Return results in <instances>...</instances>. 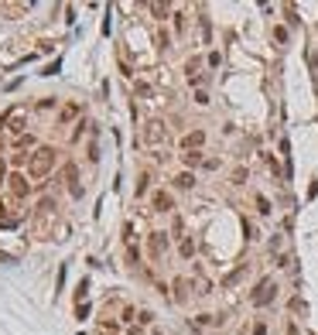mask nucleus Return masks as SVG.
<instances>
[{"label": "nucleus", "instance_id": "obj_1", "mask_svg": "<svg viewBox=\"0 0 318 335\" xmlns=\"http://www.w3.org/2000/svg\"><path fill=\"white\" fill-rule=\"evenodd\" d=\"M55 161H58V151H55V147H48V144H41V147H38V151H31V157H28V178H31V182L48 178V175H52V168H55Z\"/></svg>", "mask_w": 318, "mask_h": 335}, {"label": "nucleus", "instance_id": "obj_2", "mask_svg": "<svg viewBox=\"0 0 318 335\" xmlns=\"http://www.w3.org/2000/svg\"><path fill=\"white\" fill-rule=\"evenodd\" d=\"M55 215H58V202L52 199H41L38 202V209H34V233L41 236V240H48L52 236V226H55Z\"/></svg>", "mask_w": 318, "mask_h": 335}, {"label": "nucleus", "instance_id": "obj_3", "mask_svg": "<svg viewBox=\"0 0 318 335\" xmlns=\"http://www.w3.org/2000/svg\"><path fill=\"white\" fill-rule=\"evenodd\" d=\"M141 144H147V147L168 144V123H164V120H147L144 130H141Z\"/></svg>", "mask_w": 318, "mask_h": 335}, {"label": "nucleus", "instance_id": "obj_4", "mask_svg": "<svg viewBox=\"0 0 318 335\" xmlns=\"http://www.w3.org/2000/svg\"><path fill=\"white\" fill-rule=\"evenodd\" d=\"M7 195H10V202H24L31 195L28 171H10V178H7Z\"/></svg>", "mask_w": 318, "mask_h": 335}, {"label": "nucleus", "instance_id": "obj_5", "mask_svg": "<svg viewBox=\"0 0 318 335\" xmlns=\"http://www.w3.org/2000/svg\"><path fill=\"white\" fill-rule=\"evenodd\" d=\"M274 298H277V284H274V280H270V277H263V280H260V284H257V291H253V294H250V301H253V305H257V308H263V305H270V301H274Z\"/></svg>", "mask_w": 318, "mask_h": 335}, {"label": "nucleus", "instance_id": "obj_6", "mask_svg": "<svg viewBox=\"0 0 318 335\" xmlns=\"http://www.w3.org/2000/svg\"><path fill=\"white\" fill-rule=\"evenodd\" d=\"M79 117H82V103L69 99V103H62V106H58V113H55V123H58V127H72Z\"/></svg>", "mask_w": 318, "mask_h": 335}, {"label": "nucleus", "instance_id": "obj_7", "mask_svg": "<svg viewBox=\"0 0 318 335\" xmlns=\"http://www.w3.org/2000/svg\"><path fill=\"white\" fill-rule=\"evenodd\" d=\"M168 233H161V229H154L151 236H147V253H151V260L158 264V260H164V253H168Z\"/></svg>", "mask_w": 318, "mask_h": 335}, {"label": "nucleus", "instance_id": "obj_8", "mask_svg": "<svg viewBox=\"0 0 318 335\" xmlns=\"http://www.w3.org/2000/svg\"><path fill=\"white\" fill-rule=\"evenodd\" d=\"M62 178H65V185H69V192H72V199H82V185H79V168L69 161L65 168H62Z\"/></svg>", "mask_w": 318, "mask_h": 335}, {"label": "nucleus", "instance_id": "obj_9", "mask_svg": "<svg viewBox=\"0 0 318 335\" xmlns=\"http://www.w3.org/2000/svg\"><path fill=\"white\" fill-rule=\"evenodd\" d=\"M202 144H205V130L195 127V130H188V134L181 137V154H188V151H202Z\"/></svg>", "mask_w": 318, "mask_h": 335}, {"label": "nucleus", "instance_id": "obj_10", "mask_svg": "<svg viewBox=\"0 0 318 335\" xmlns=\"http://www.w3.org/2000/svg\"><path fill=\"white\" fill-rule=\"evenodd\" d=\"M151 209H154V212H174V199H171V192H164V188L151 192Z\"/></svg>", "mask_w": 318, "mask_h": 335}, {"label": "nucleus", "instance_id": "obj_11", "mask_svg": "<svg viewBox=\"0 0 318 335\" xmlns=\"http://www.w3.org/2000/svg\"><path fill=\"white\" fill-rule=\"evenodd\" d=\"M31 147H34V151H38V147H41V144H38V140H34V134L14 137V151H17V154H24V151H31Z\"/></svg>", "mask_w": 318, "mask_h": 335}, {"label": "nucleus", "instance_id": "obj_12", "mask_svg": "<svg viewBox=\"0 0 318 335\" xmlns=\"http://www.w3.org/2000/svg\"><path fill=\"white\" fill-rule=\"evenodd\" d=\"M171 182H174V188H178V192H188V188H195V175H192V171H181V175H174Z\"/></svg>", "mask_w": 318, "mask_h": 335}, {"label": "nucleus", "instance_id": "obj_13", "mask_svg": "<svg viewBox=\"0 0 318 335\" xmlns=\"http://www.w3.org/2000/svg\"><path fill=\"white\" fill-rule=\"evenodd\" d=\"M147 188H151V171H141V175H137V185H134V195H137V199H144V195H147Z\"/></svg>", "mask_w": 318, "mask_h": 335}, {"label": "nucleus", "instance_id": "obj_14", "mask_svg": "<svg viewBox=\"0 0 318 335\" xmlns=\"http://www.w3.org/2000/svg\"><path fill=\"white\" fill-rule=\"evenodd\" d=\"M178 253H181V260H192V257H195V240H192V236H181Z\"/></svg>", "mask_w": 318, "mask_h": 335}, {"label": "nucleus", "instance_id": "obj_15", "mask_svg": "<svg viewBox=\"0 0 318 335\" xmlns=\"http://www.w3.org/2000/svg\"><path fill=\"white\" fill-rule=\"evenodd\" d=\"M181 164L185 168H199V164H205V157H202V151H188V154H181Z\"/></svg>", "mask_w": 318, "mask_h": 335}, {"label": "nucleus", "instance_id": "obj_16", "mask_svg": "<svg viewBox=\"0 0 318 335\" xmlns=\"http://www.w3.org/2000/svg\"><path fill=\"white\" fill-rule=\"evenodd\" d=\"M134 92H137L141 99H151V96H154V89H151V82H141V79L134 82Z\"/></svg>", "mask_w": 318, "mask_h": 335}, {"label": "nucleus", "instance_id": "obj_17", "mask_svg": "<svg viewBox=\"0 0 318 335\" xmlns=\"http://www.w3.org/2000/svg\"><path fill=\"white\" fill-rule=\"evenodd\" d=\"M147 10H151V14H154L158 21H164V17L171 14V7H168V3H147Z\"/></svg>", "mask_w": 318, "mask_h": 335}, {"label": "nucleus", "instance_id": "obj_18", "mask_svg": "<svg viewBox=\"0 0 318 335\" xmlns=\"http://www.w3.org/2000/svg\"><path fill=\"white\" fill-rule=\"evenodd\" d=\"M257 212H260V215H270V212H274V205H270L267 195H257Z\"/></svg>", "mask_w": 318, "mask_h": 335}, {"label": "nucleus", "instance_id": "obj_19", "mask_svg": "<svg viewBox=\"0 0 318 335\" xmlns=\"http://www.w3.org/2000/svg\"><path fill=\"white\" fill-rule=\"evenodd\" d=\"M120 318H123V322H137V308H134V305H123V308H120Z\"/></svg>", "mask_w": 318, "mask_h": 335}, {"label": "nucleus", "instance_id": "obj_20", "mask_svg": "<svg viewBox=\"0 0 318 335\" xmlns=\"http://www.w3.org/2000/svg\"><path fill=\"white\" fill-rule=\"evenodd\" d=\"M246 178H250V171H246V168L239 164L236 171H233V185H246Z\"/></svg>", "mask_w": 318, "mask_h": 335}, {"label": "nucleus", "instance_id": "obj_21", "mask_svg": "<svg viewBox=\"0 0 318 335\" xmlns=\"http://www.w3.org/2000/svg\"><path fill=\"white\" fill-rule=\"evenodd\" d=\"M185 287H188V280L178 277V280H174V298H178V301H185Z\"/></svg>", "mask_w": 318, "mask_h": 335}, {"label": "nucleus", "instance_id": "obj_22", "mask_svg": "<svg viewBox=\"0 0 318 335\" xmlns=\"http://www.w3.org/2000/svg\"><path fill=\"white\" fill-rule=\"evenodd\" d=\"M243 270H246V267H236L233 274H230V277H226V280H223V287H233V284H236L239 277H243Z\"/></svg>", "mask_w": 318, "mask_h": 335}, {"label": "nucleus", "instance_id": "obj_23", "mask_svg": "<svg viewBox=\"0 0 318 335\" xmlns=\"http://www.w3.org/2000/svg\"><path fill=\"white\" fill-rule=\"evenodd\" d=\"M274 41H277V45H288V28L277 24V28H274Z\"/></svg>", "mask_w": 318, "mask_h": 335}, {"label": "nucleus", "instance_id": "obj_24", "mask_svg": "<svg viewBox=\"0 0 318 335\" xmlns=\"http://www.w3.org/2000/svg\"><path fill=\"white\" fill-rule=\"evenodd\" d=\"M137 322H141V325H154V311H147V308L137 311Z\"/></svg>", "mask_w": 318, "mask_h": 335}, {"label": "nucleus", "instance_id": "obj_25", "mask_svg": "<svg viewBox=\"0 0 318 335\" xmlns=\"http://www.w3.org/2000/svg\"><path fill=\"white\" fill-rule=\"evenodd\" d=\"M127 260H130V264H137V260H141V250H137L134 243H127Z\"/></svg>", "mask_w": 318, "mask_h": 335}, {"label": "nucleus", "instance_id": "obj_26", "mask_svg": "<svg viewBox=\"0 0 318 335\" xmlns=\"http://www.w3.org/2000/svg\"><path fill=\"white\" fill-rule=\"evenodd\" d=\"M205 62H209V68H219V65H223V55H219V52H209Z\"/></svg>", "mask_w": 318, "mask_h": 335}, {"label": "nucleus", "instance_id": "obj_27", "mask_svg": "<svg viewBox=\"0 0 318 335\" xmlns=\"http://www.w3.org/2000/svg\"><path fill=\"white\" fill-rule=\"evenodd\" d=\"M158 48H171V34L168 31H158Z\"/></svg>", "mask_w": 318, "mask_h": 335}, {"label": "nucleus", "instance_id": "obj_28", "mask_svg": "<svg viewBox=\"0 0 318 335\" xmlns=\"http://www.w3.org/2000/svg\"><path fill=\"white\" fill-rule=\"evenodd\" d=\"M52 106H55V96H41L38 99V110H52Z\"/></svg>", "mask_w": 318, "mask_h": 335}, {"label": "nucleus", "instance_id": "obj_29", "mask_svg": "<svg viewBox=\"0 0 318 335\" xmlns=\"http://www.w3.org/2000/svg\"><path fill=\"white\" fill-rule=\"evenodd\" d=\"M284 14H288V24H301V17L294 14V7H284Z\"/></svg>", "mask_w": 318, "mask_h": 335}, {"label": "nucleus", "instance_id": "obj_30", "mask_svg": "<svg viewBox=\"0 0 318 335\" xmlns=\"http://www.w3.org/2000/svg\"><path fill=\"white\" fill-rule=\"evenodd\" d=\"M195 103H199V106H209V92L199 89V92H195Z\"/></svg>", "mask_w": 318, "mask_h": 335}, {"label": "nucleus", "instance_id": "obj_31", "mask_svg": "<svg viewBox=\"0 0 318 335\" xmlns=\"http://www.w3.org/2000/svg\"><path fill=\"white\" fill-rule=\"evenodd\" d=\"M123 240L134 243V222H123Z\"/></svg>", "mask_w": 318, "mask_h": 335}, {"label": "nucleus", "instance_id": "obj_32", "mask_svg": "<svg viewBox=\"0 0 318 335\" xmlns=\"http://www.w3.org/2000/svg\"><path fill=\"white\" fill-rule=\"evenodd\" d=\"M174 31H178V34L185 31V14H174Z\"/></svg>", "mask_w": 318, "mask_h": 335}, {"label": "nucleus", "instance_id": "obj_33", "mask_svg": "<svg viewBox=\"0 0 318 335\" xmlns=\"http://www.w3.org/2000/svg\"><path fill=\"white\" fill-rule=\"evenodd\" d=\"M86 127H89V123H86V120H79V123H76V134H72V140H79V137L86 134Z\"/></svg>", "mask_w": 318, "mask_h": 335}, {"label": "nucleus", "instance_id": "obj_34", "mask_svg": "<svg viewBox=\"0 0 318 335\" xmlns=\"http://www.w3.org/2000/svg\"><path fill=\"white\" fill-rule=\"evenodd\" d=\"M181 229H185V226H181V219H174V222H171V233H174L178 240H181Z\"/></svg>", "mask_w": 318, "mask_h": 335}, {"label": "nucleus", "instance_id": "obj_35", "mask_svg": "<svg viewBox=\"0 0 318 335\" xmlns=\"http://www.w3.org/2000/svg\"><path fill=\"white\" fill-rule=\"evenodd\" d=\"M250 335H267V325H263V322H257V325H253V332Z\"/></svg>", "mask_w": 318, "mask_h": 335}, {"label": "nucleus", "instance_id": "obj_36", "mask_svg": "<svg viewBox=\"0 0 318 335\" xmlns=\"http://www.w3.org/2000/svg\"><path fill=\"white\" fill-rule=\"evenodd\" d=\"M288 335H301V332H298V325H294V322H288Z\"/></svg>", "mask_w": 318, "mask_h": 335}, {"label": "nucleus", "instance_id": "obj_37", "mask_svg": "<svg viewBox=\"0 0 318 335\" xmlns=\"http://www.w3.org/2000/svg\"><path fill=\"white\" fill-rule=\"evenodd\" d=\"M308 65H312V68H318V52H315V55H308Z\"/></svg>", "mask_w": 318, "mask_h": 335}, {"label": "nucleus", "instance_id": "obj_38", "mask_svg": "<svg viewBox=\"0 0 318 335\" xmlns=\"http://www.w3.org/2000/svg\"><path fill=\"white\" fill-rule=\"evenodd\" d=\"M103 335H110V332H103Z\"/></svg>", "mask_w": 318, "mask_h": 335}]
</instances>
